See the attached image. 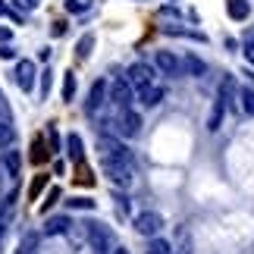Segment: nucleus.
<instances>
[{
  "instance_id": "nucleus-34",
  "label": "nucleus",
  "mask_w": 254,
  "mask_h": 254,
  "mask_svg": "<svg viewBox=\"0 0 254 254\" xmlns=\"http://www.w3.org/2000/svg\"><path fill=\"white\" fill-rule=\"evenodd\" d=\"M66 32V22H54V35H63Z\"/></svg>"
},
{
  "instance_id": "nucleus-7",
  "label": "nucleus",
  "mask_w": 254,
  "mask_h": 254,
  "mask_svg": "<svg viewBox=\"0 0 254 254\" xmlns=\"http://www.w3.org/2000/svg\"><path fill=\"white\" fill-rule=\"evenodd\" d=\"M154 66L163 72V75H182V60L176 57L173 51H157V57H154Z\"/></svg>"
},
{
  "instance_id": "nucleus-3",
  "label": "nucleus",
  "mask_w": 254,
  "mask_h": 254,
  "mask_svg": "<svg viewBox=\"0 0 254 254\" xmlns=\"http://www.w3.org/2000/svg\"><path fill=\"white\" fill-rule=\"evenodd\" d=\"M85 232H88V242H91L94 254H110L113 251V236L104 223H85Z\"/></svg>"
},
{
  "instance_id": "nucleus-30",
  "label": "nucleus",
  "mask_w": 254,
  "mask_h": 254,
  "mask_svg": "<svg viewBox=\"0 0 254 254\" xmlns=\"http://www.w3.org/2000/svg\"><path fill=\"white\" fill-rule=\"evenodd\" d=\"M32 248H35V236H28V239L22 242V254H32Z\"/></svg>"
},
{
  "instance_id": "nucleus-28",
  "label": "nucleus",
  "mask_w": 254,
  "mask_h": 254,
  "mask_svg": "<svg viewBox=\"0 0 254 254\" xmlns=\"http://www.w3.org/2000/svg\"><path fill=\"white\" fill-rule=\"evenodd\" d=\"M57 201H60V189H51V194H47V201L41 204V210H51Z\"/></svg>"
},
{
  "instance_id": "nucleus-15",
  "label": "nucleus",
  "mask_w": 254,
  "mask_h": 254,
  "mask_svg": "<svg viewBox=\"0 0 254 254\" xmlns=\"http://www.w3.org/2000/svg\"><path fill=\"white\" fill-rule=\"evenodd\" d=\"M223 110H226V104L217 97V104H213V110H210V120H207V129L210 132H217L220 129V123H223Z\"/></svg>"
},
{
  "instance_id": "nucleus-17",
  "label": "nucleus",
  "mask_w": 254,
  "mask_h": 254,
  "mask_svg": "<svg viewBox=\"0 0 254 254\" xmlns=\"http://www.w3.org/2000/svg\"><path fill=\"white\" fill-rule=\"evenodd\" d=\"M248 13H251L248 0H229V16H232V19H245Z\"/></svg>"
},
{
  "instance_id": "nucleus-16",
  "label": "nucleus",
  "mask_w": 254,
  "mask_h": 254,
  "mask_svg": "<svg viewBox=\"0 0 254 254\" xmlns=\"http://www.w3.org/2000/svg\"><path fill=\"white\" fill-rule=\"evenodd\" d=\"M0 163H3V170H6L9 179H16V176H19V154L16 151H6V157L0 160Z\"/></svg>"
},
{
  "instance_id": "nucleus-22",
  "label": "nucleus",
  "mask_w": 254,
  "mask_h": 254,
  "mask_svg": "<svg viewBox=\"0 0 254 254\" xmlns=\"http://www.w3.org/2000/svg\"><path fill=\"white\" fill-rule=\"evenodd\" d=\"M72 97H75V75L66 72L63 75V101H72Z\"/></svg>"
},
{
  "instance_id": "nucleus-1",
  "label": "nucleus",
  "mask_w": 254,
  "mask_h": 254,
  "mask_svg": "<svg viewBox=\"0 0 254 254\" xmlns=\"http://www.w3.org/2000/svg\"><path fill=\"white\" fill-rule=\"evenodd\" d=\"M104 176L110 179L116 189H129L135 179V167L126 160H104Z\"/></svg>"
},
{
  "instance_id": "nucleus-4",
  "label": "nucleus",
  "mask_w": 254,
  "mask_h": 254,
  "mask_svg": "<svg viewBox=\"0 0 254 254\" xmlns=\"http://www.w3.org/2000/svg\"><path fill=\"white\" fill-rule=\"evenodd\" d=\"M132 226H135V232H138V236L154 239V236L163 229V217H160L157 210H141V213H135V217H132Z\"/></svg>"
},
{
  "instance_id": "nucleus-6",
  "label": "nucleus",
  "mask_w": 254,
  "mask_h": 254,
  "mask_svg": "<svg viewBox=\"0 0 254 254\" xmlns=\"http://www.w3.org/2000/svg\"><path fill=\"white\" fill-rule=\"evenodd\" d=\"M101 157L104 160H126V163H132V154L129 148H126L123 141H116V138H101Z\"/></svg>"
},
{
  "instance_id": "nucleus-12",
  "label": "nucleus",
  "mask_w": 254,
  "mask_h": 254,
  "mask_svg": "<svg viewBox=\"0 0 254 254\" xmlns=\"http://www.w3.org/2000/svg\"><path fill=\"white\" fill-rule=\"evenodd\" d=\"M163 97H167V91H163L160 85H148V88H138V101L144 107H157Z\"/></svg>"
},
{
  "instance_id": "nucleus-11",
  "label": "nucleus",
  "mask_w": 254,
  "mask_h": 254,
  "mask_svg": "<svg viewBox=\"0 0 254 254\" xmlns=\"http://www.w3.org/2000/svg\"><path fill=\"white\" fill-rule=\"evenodd\" d=\"M182 72H189L191 79H201V75H207V63H204L198 54H185L182 57Z\"/></svg>"
},
{
  "instance_id": "nucleus-21",
  "label": "nucleus",
  "mask_w": 254,
  "mask_h": 254,
  "mask_svg": "<svg viewBox=\"0 0 254 254\" xmlns=\"http://www.w3.org/2000/svg\"><path fill=\"white\" fill-rule=\"evenodd\" d=\"M13 138H16V132H13V126H9V123H3V120H0V148H9V144H13Z\"/></svg>"
},
{
  "instance_id": "nucleus-32",
  "label": "nucleus",
  "mask_w": 254,
  "mask_h": 254,
  "mask_svg": "<svg viewBox=\"0 0 254 254\" xmlns=\"http://www.w3.org/2000/svg\"><path fill=\"white\" fill-rule=\"evenodd\" d=\"M47 88H51V72H44V79H41V97L47 94Z\"/></svg>"
},
{
  "instance_id": "nucleus-26",
  "label": "nucleus",
  "mask_w": 254,
  "mask_h": 254,
  "mask_svg": "<svg viewBox=\"0 0 254 254\" xmlns=\"http://www.w3.org/2000/svg\"><path fill=\"white\" fill-rule=\"evenodd\" d=\"M88 6H91V0H66V9H69V13H85Z\"/></svg>"
},
{
  "instance_id": "nucleus-20",
  "label": "nucleus",
  "mask_w": 254,
  "mask_h": 254,
  "mask_svg": "<svg viewBox=\"0 0 254 254\" xmlns=\"http://www.w3.org/2000/svg\"><path fill=\"white\" fill-rule=\"evenodd\" d=\"M148 254H173V245H170L167 239H151Z\"/></svg>"
},
{
  "instance_id": "nucleus-23",
  "label": "nucleus",
  "mask_w": 254,
  "mask_h": 254,
  "mask_svg": "<svg viewBox=\"0 0 254 254\" xmlns=\"http://www.w3.org/2000/svg\"><path fill=\"white\" fill-rule=\"evenodd\" d=\"M44 189H47V176L41 173V176H35V182H32V189H28V198H32V201H35V198H38V194H41Z\"/></svg>"
},
{
  "instance_id": "nucleus-8",
  "label": "nucleus",
  "mask_w": 254,
  "mask_h": 254,
  "mask_svg": "<svg viewBox=\"0 0 254 254\" xmlns=\"http://www.w3.org/2000/svg\"><path fill=\"white\" fill-rule=\"evenodd\" d=\"M141 113H135L132 107H126V110L120 113V132L126 135V138H135V135H141Z\"/></svg>"
},
{
  "instance_id": "nucleus-10",
  "label": "nucleus",
  "mask_w": 254,
  "mask_h": 254,
  "mask_svg": "<svg viewBox=\"0 0 254 254\" xmlns=\"http://www.w3.org/2000/svg\"><path fill=\"white\" fill-rule=\"evenodd\" d=\"M107 101V82L104 79H97L94 85H91V91H88V101H85V110L88 113H97L101 110V104Z\"/></svg>"
},
{
  "instance_id": "nucleus-37",
  "label": "nucleus",
  "mask_w": 254,
  "mask_h": 254,
  "mask_svg": "<svg viewBox=\"0 0 254 254\" xmlns=\"http://www.w3.org/2000/svg\"><path fill=\"white\" fill-rule=\"evenodd\" d=\"M113 254H129V251H126V248H116V251H113Z\"/></svg>"
},
{
  "instance_id": "nucleus-29",
  "label": "nucleus",
  "mask_w": 254,
  "mask_h": 254,
  "mask_svg": "<svg viewBox=\"0 0 254 254\" xmlns=\"http://www.w3.org/2000/svg\"><path fill=\"white\" fill-rule=\"evenodd\" d=\"M0 60H16V51H13V47H0Z\"/></svg>"
},
{
  "instance_id": "nucleus-27",
  "label": "nucleus",
  "mask_w": 254,
  "mask_h": 254,
  "mask_svg": "<svg viewBox=\"0 0 254 254\" xmlns=\"http://www.w3.org/2000/svg\"><path fill=\"white\" fill-rule=\"evenodd\" d=\"M16 9H22V13H28V9H38L41 6V0H13Z\"/></svg>"
},
{
  "instance_id": "nucleus-9",
  "label": "nucleus",
  "mask_w": 254,
  "mask_h": 254,
  "mask_svg": "<svg viewBox=\"0 0 254 254\" xmlns=\"http://www.w3.org/2000/svg\"><path fill=\"white\" fill-rule=\"evenodd\" d=\"M35 75H38V69H35L32 60H19L16 63V85L22 88V91H32L35 88Z\"/></svg>"
},
{
  "instance_id": "nucleus-33",
  "label": "nucleus",
  "mask_w": 254,
  "mask_h": 254,
  "mask_svg": "<svg viewBox=\"0 0 254 254\" xmlns=\"http://www.w3.org/2000/svg\"><path fill=\"white\" fill-rule=\"evenodd\" d=\"M245 57H248L251 66H254V41H248V44H245Z\"/></svg>"
},
{
  "instance_id": "nucleus-35",
  "label": "nucleus",
  "mask_w": 254,
  "mask_h": 254,
  "mask_svg": "<svg viewBox=\"0 0 254 254\" xmlns=\"http://www.w3.org/2000/svg\"><path fill=\"white\" fill-rule=\"evenodd\" d=\"M9 38H13V32H9V28H0V41H9Z\"/></svg>"
},
{
  "instance_id": "nucleus-25",
  "label": "nucleus",
  "mask_w": 254,
  "mask_h": 254,
  "mask_svg": "<svg viewBox=\"0 0 254 254\" xmlns=\"http://www.w3.org/2000/svg\"><path fill=\"white\" fill-rule=\"evenodd\" d=\"M69 207H75V210H94V201L91 198H72V201H66Z\"/></svg>"
},
{
  "instance_id": "nucleus-19",
  "label": "nucleus",
  "mask_w": 254,
  "mask_h": 254,
  "mask_svg": "<svg viewBox=\"0 0 254 254\" xmlns=\"http://www.w3.org/2000/svg\"><path fill=\"white\" fill-rule=\"evenodd\" d=\"M91 47H94V35H82L79 44H75V57H79V60H85V57L91 54Z\"/></svg>"
},
{
  "instance_id": "nucleus-38",
  "label": "nucleus",
  "mask_w": 254,
  "mask_h": 254,
  "mask_svg": "<svg viewBox=\"0 0 254 254\" xmlns=\"http://www.w3.org/2000/svg\"><path fill=\"white\" fill-rule=\"evenodd\" d=\"M3 9H6V6H3V3H0V13H3Z\"/></svg>"
},
{
  "instance_id": "nucleus-24",
  "label": "nucleus",
  "mask_w": 254,
  "mask_h": 254,
  "mask_svg": "<svg viewBox=\"0 0 254 254\" xmlns=\"http://www.w3.org/2000/svg\"><path fill=\"white\" fill-rule=\"evenodd\" d=\"M32 160H35V163L47 160V151H44V141H41V138H35V144H32Z\"/></svg>"
},
{
  "instance_id": "nucleus-14",
  "label": "nucleus",
  "mask_w": 254,
  "mask_h": 254,
  "mask_svg": "<svg viewBox=\"0 0 254 254\" xmlns=\"http://www.w3.org/2000/svg\"><path fill=\"white\" fill-rule=\"evenodd\" d=\"M66 148H69V157L75 160V163H82L85 160V144H82V138H79V135H69V138H66Z\"/></svg>"
},
{
  "instance_id": "nucleus-2",
  "label": "nucleus",
  "mask_w": 254,
  "mask_h": 254,
  "mask_svg": "<svg viewBox=\"0 0 254 254\" xmlns=\"http://www.w3.org/2000/svg\"><path fill=\"white\" fill-rule=\"evenodd\" d=\"M107 97H110L120 110H126V107H132V101H135V88L129 85L126 75H113V82L107 85Z\"/></svg>"
},
{
  "instance_id": "nucleus-36",
  "label": "nucleus",
  "mask_w": 254,
  "mask_h": 254,
  "mask_svg": "<svg viewBox=\"0 0 254 254\" xmlns=\"http://www.w3.org/2000/svg\"><path fill=\"white\" fill-rule=\"evenodd\" d=\"M6 170H3V163H0V191H3V179H9V176H3Z\"/></svg>"
},
{
  "instance_id": "nucleus-31",
  "label": "nucleus",
  "mask_w": 254,
  "mask_h": 254,
  "mask_svg": "<svg viewBox=\"0 0 254 254\" xmlns=\"http://www.w3.org/2000/svg\"><path fill=\"white\" fill-rule=\"evenodd\" d=\"M47 138H51V144H54V148H60V138H57V129H54V126L47 129Z\"/></svg>"
},
{
  "instance_id": "nucleus-13",
  "label": "nucleus",
  "mask_w": 254,
  "mask_h": 254,
  "mask_svg": "<svg viewBox=\"0 0 254 254\" xmlns=\"http://www.w3.org/2000/svg\"><path fill=\"white\" fill-rule=\"evenodd\" d=\"M69 226H72V223L66 217H51L47 226H44V232H47V236H63V232H69Z\"/></svg>"
},
{
  "instance_id": "nucleus-18",
  "label": "nucleus",
  "mask_w": 254,
  "mask_h": 254,
  "mask_svg": "<svg viewBox=\"0 0 254 254\" xmlns=\"http://www.w3.org/2000/svg\"><path fill=\"white\" fill-rule=\"evenodd\" d=\"M239 107L248 116H254V91H251V88H242V91H239Z\"/></svg>"
},
{
  "instance_id": "nucleus-5",
  "label": "nucleus",
  "mask_w": 254,
  "mask_h": 254,
  "mask_svg": "<svg viewBox=\"0 0 254 254\" xmlns=\"http://www.w3.org/2000/svg\"><path fill=\"white\" fill-rule=\"evenodd\" d=\"M126 79H129V85L138 91V88H148L154 85V66L148 63H132L129 69H126Z\"/></svg>"
}]
</instances>
